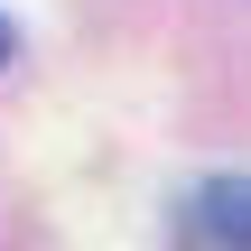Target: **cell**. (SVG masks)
Listing matches in <instances>:
<instances>
[{
  "instance_id": "6da1fadb",
  "label": "cell",
  "mask_w": 251,
  "mask_h": 251,
  "mask_svg": "<svg viewBox=\"0 0 251 251\" xmlns=\"http://www.w3.org/2000/svg\"><path fill=\"white\" fill-rule=\"evenodd\" d=\"M177 233H186V242H251V177H214V186H196L186 214H177Z\"/></svg>"
},
{
  "instance_id": "7a4b0ae2",
  "label": "cell",
  "mask_w": 251,
  "mask_h": 251,
  "mask_svg": "<svg viewBox=\"0 0 251 251\" xmlns=\"http://www.w3.org/2000/svg\"><path fill=\"white\" fill-rule=\"evenodd\" d=\"M9 47H19V37H9V19H0V65H9Z\"/></svg>"
}]
</instances>
